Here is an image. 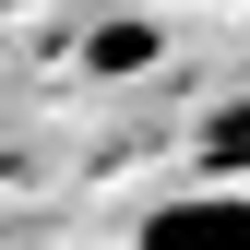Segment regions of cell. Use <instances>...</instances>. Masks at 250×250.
<instances>
[{
  "label": "cell",
  "instance_id": "cell-1",
  "mask_svg": "<svg viewBox=\"0 0 250 250\" xmlns=\"http://www.w3.org/2000/svg\"><path fill=\"white\" fill-rule=\"evenodd\" d=\"M131 250H250V191H238V179H214V191H179V203H155Z\"/></svg>",
  "mask_w": 250,
  "mask_h": 250
},
{
  "label": "cell",
  "instance_id": "cell-2",
  "mask_svg": "<svg viewBox=\"0 0 250 250\" xmlns=\"http://www.w3.org/2000/svg\"><path fill=\"white\" fill-rule=\"evenodd\" d=\"M83 60H96V72H143V60H155V24H107Z\"/></svg>",
  "mask_w": 250,
  "mask_h": 250
},
{
  "label": "cell",
  "instance_id": "cell-3",
  "mask_svg": "<svg viewBox=\"0 0 250 250\" xmlns=\"http://www.w3.org/2000/svg\"><path fill=\"white\" fill-rule=\"evenodd\" d=\"M214 167H250V107H227V119H214Z\"/></svg>",
  "mask_w": 250,
  "mask_h": 250
}]
</instances>
